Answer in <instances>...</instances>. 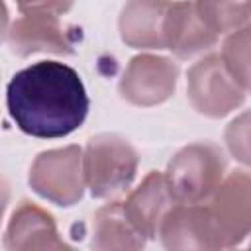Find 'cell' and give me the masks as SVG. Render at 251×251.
Masks as SVG:
<instances>
[{"mask_svg": "<svg viewBox=\"0 0 251 251\" xmlns=\"http://www.w3.org/2000/svg\"><path fill=\"white\" fill-rule=\"evenodd\" d=\"M6 108L25 135L59 139L84 124L90 100L73 67L59 61H37L14 73L6 86Z\"/></svg>", "mask_w": 251, "mask_h": 251, "instance_id": "1", "label": "cell"}, {"mask_svg": "<svg viewBox=\"0 0 251 251\" xmlns=\"http://www.w3.org/2000/svg\"><path fill=\"white\" fill-rule=\"evenodd\" d=\"M86 188L92 198L116 200L135 180L139 155L135 147L118 133L92 135L82 149Z\"/></svg>", "mask_w": 251, "mask_h": 251, "instance_id": "2", "label": "cell"}, {"mask_svg": "<svg viewBox=\"0 0 251 251\" xmlns=\"http://www.w3.org/2000/svg\"><path fill=\"white\" fill-rule=\"evenodd\" d=\"M227 175V157L212 141H196L178 149L167 165L165 176L173 198L182 204L206 202Z\"/></svg>", "mask_w": 251, "mask_h": 251, "instance_id": "3", "label": "cell"}, {"mask_svg": "<svg viewBox=\"0 0 251 251\" xmlns=\"http://www.w3.org/2000/svg\"><path fill=\"white\" fill-rule=\"evenodd\" d=\"M27 182L35 194L61 208L78 204L86 190L82 147L65 145L41 151L27 175Z\"/></svg>", "mask_w": 251, "mask_h": 251, "instance_id": "4", "label": "cell"}, {"mask_svg": "<svg viewBox=\"0 0 251 251\" xmlns=\"http://www.w3.org/2000/svg\"><path fill=\"white\" fill-rule=\"evenodd\" d=\"M245 94L220 53L204 55L186 71V98L200 116L226 118L245 102Z\"/></svg>", "mask_w": 251, "mask_h": 251, "instance_id": "5", "label": "cell"}, {"mask_svg": "<svg viewBox=\"0 0 251 251\" xmlns=\"http://www.w3.org/2000/svg\"><path fill=\"white\" fill-rule=\"evenodd\" d=\"M212 220L218 247H237L251 237V173L237 169L226 175L216 192L204 202Z\"/></svg>", "mask_w": 251, "mask_h": 251, "instance_id": "6", "label": "cell"}, {"mask_svg": "<svg viewBox=\"0 0 251 251\" xmlns=\"http://www.w3.org/2000/svg\"><path fill=\"white\" fill-rule=\"evenodd\" d=\"M78 29L45 12H20L4 31V41L18 57L35 53L73 55L78 45Z\"/></svg>", "mask_w": 251, "mask_h": 251, "instance_id": "7", "label": "cell"}, {"mask_svg": "<svg viewBox=\"0 0 251 251\" xmlns=\"http://www.w3.org/2000/svg\"><path fill=\"white\" fill-rule=\"evenodd\" d=\"M178 82V65L163 55L139 53L127 63L120 82V96L139 108H151L167 102Z\"/></svg>", "mask_w": 251, "mask_h": 251, "instance_id": "8", "label": "cell"}, {"mask_svg": "<svg viewBox=\"0 0 251 251\" xmlns=\"http://www.w3.org/2000/svg\"><path fill=\"white\" fill-rule=\"evenodd\" d=\"M165 49L176 59H192L210 51L220 35L212 29L196 0H171L163 25Z\"/></svg>", "mask_w": 251, "mask_h": 251, "instance_id": "9", "label": "cell"}, {"mask_svg": "<svg viewBox=\"0 0 251 251\" xmlns=\"http://www.w3.org/2000/svg\"><path fill=\"white\" fill-rule=\"evenodd\" d=\"M4 247L8 251H51V249H71V245L61 237L55 218L41 206L22 200L6 226Z\"/></svg>", "mask_w": 251, "mask_h": 251, "instance_id": "10", "label": "cell"}, {"mask_svg": "<svg viewBox=\"0 0 251 251\" xmlns=\"http://www.w3.org/2000/svg\"><path fill=\"white\" fill-rule=\"evenodd\" d=\"M157 237L167 249H220L204 202L173 204L159 226Z\"/></svg>", "mask_w": 251, "mask_h": 251, "instance_id": "11", "label": "cell"}, {"mask_svg": "<svg viewBox=\"0 0 251 251\" xmlns=\"http://www.w3.org/2000/svg\"><path fill=\"white\" fill-rule=\"evenodd\" d=\"M176 204L165 173L151 171L145 178L122 198V208L131 226L145 237L155 239L159 226L171 206Z\"/></svg>", "mask_w": 251, "mask_h": 251, "instance_id": "12", "label": "cell"}, {"mask_svg": "<svg viewBox=\"0 0 251 251\" xmlns=\"http://www.w3.org/2000/svg\"><path fill=\"white\" fill-rule=\"evenodd\" d=\"M169 4L171 0H126L118 18L120 39L131 49H165L163 25Z\"/></svg>", "mask_w": 251, "mask_h": 251, "instance_id": "13", "label": "cell"}, {"mask_svg": "<svg viewBox=\"0 0 251 251\" xmlns=\"http://www.w3.org/2000/svg\"><path fill=\"white\" fill-rule=\"evenodd\" d=\"M90 235V247L94 249H141L147 243L127 220L118 198L96 210Z\"/></svg>", "mask_w": 251, "mask_h": 251, "instance_id": "14", "label": "cell"}, {"mask_svg": "<svg viewBox=\"0 0 251 251\" xmlns=\"http://www.w3.org/2000/svg\"><path fill=\"white\" fill-rule=\"evenodd\" d=\"M220 55L235 82L251 94V24L227 33Z\"/></svg>", "mask_w": 251, "mask_h": 251, "instance_id": "15", "label": "cell"}, {"mask_svg": "<svg viewBox=\"0 0 251 251\" xmlns=\"http://www.w3.org/2000/svg\"><path fill=\"white\" fill-rule=\"evenodd\" d=\"M224 141L229 155L251 169V110L241 112L226 126Z\"/></svg>", "mask_w": 251, "mask_h": 251, "instance_id": "16", "label": "cell"}, {"mask_svg": "<svg viewBox=\"0 0 251 251\" xmlns=\"http://www.w3.org/2000/svg\"><path fill=\"white\" fill-rule=\"evenodd\" d=\"M20 12H45L63 16L67 14L76 0H14Z\"/></svg>", "mask_w": 251, "mask_h": 251, "instance_id": "17", "label": "cell"}, {"mask_svg": "<svg viewBox=\"0 0 251 251\" xmlns=\"http://www.w3.org/2000/svg\"><path fill=\"white\" fill-rule=\"evenodd\" d=\"M247 245H249V247H251V237H249V241H247Z\"/></svg>", "mask_w": 251, "mask_h": 251, "instance_id": "18", "label": "cell"}, {"mask_svg": "<svg viewBox=\"0 0 251 251\" xmlns=\"http://www.w3.org/2000/svg\"><path fill=\"white\" fill-rule=\"evenodd\" d=\"M249 24H251V22H249Z\"/></svg>", "mask_w": 251, "mask_h": 251, "instance_id": "19", "label": "cell"}]
</instances>
